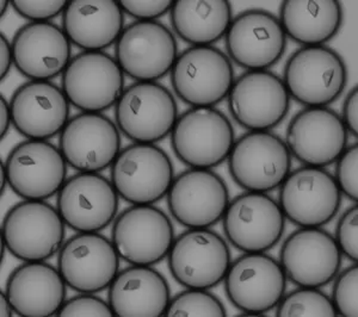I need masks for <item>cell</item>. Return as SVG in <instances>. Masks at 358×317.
Listing matches in <instances>:
<instances>
[{
    "instance_id": "obj_1",
    "label": "cell",
    "mask_w": 358,
    "mask_h": 317,
    "mask_svg": "<svg viewBox=\"0 0 358 317\" xmlns=\"http://www.w3.org/2000/svg\"><path fill=\"white\" fill-rule=\"evenodd\" d=\"M65 222L57 207L45 200L13 205L1 224V244L20 260L45 261L65 244Z\"/></svg>"
},
{
    "instance_id": "obj_2",
    "label": "cell",
    "mask_w": 358,
    "mask_h": 317,
    "mask_svg": "<svg viewBox=\"0 0 358 317\" xmlns=\"http://www.w3.org/2000/svg\"><path fill=\"white\" fill-rule=\"evenodd\" d=\"M236 142L232 123L216 108H190L171 131L176 156L190 168L210 170L227 160Z\"/></svg>"
},
{
    "instance_id": "obj_3",
    "label": "cell",
    "mask_w": 358,
    "mask_h": 317,
    "mask_svg": "<svg viewBox=\"0 0 358 317\" xmlns=\"http://www.w3.org/2000/svg\"><path fill=\"white\" fill-rule=\"evenodd\" d=\"M110 175L118 196L131 205H152L163 200L175 179L171 158L155 143L133 142L122 148Z\"/></svg>"
},
{
    "instance_id": "obj_4",
    "label": "cell",
    "mask_w": 358,
    "mask_h": 317,
    "mask_svg": "<svg viewBox=\"0 0 358 317\" xmlns=\"http://www.w3.org/2000/svg\"><path fill=\"white\" fill-rule=\"evenodd\" d=\"M345 62L334 49L302 47L285 64V82L290 98L306 108H322L336 102L345 89Z\"/></svg>"
},
{
    "instance_id": "obj_5",
    "label": "cell",
    "mask_w": 358,
    "mask_h": 317,
    "mask_svg": "<svg viewBox=\"0 0 358 317\" xmlns=\"http://www.w3.org/2000/svg\"><path fill=\"white\" fill-rule=\"evenodd\" d=\"M170 74L176 94L192 108H215L236 80L232 61L213 45L185 49Z\"/></svg>"
},
{
    "instance_id": "obj_6",
    "label": "cell",
    "mask_w": 358,
    "mask_h": 317,
    "mask_svg": "<svg viewBox=\"0 0 358 317\" xmlns=\"http://www.w3.org/2000/svg\"><path fill=\"white\" fill-rule=\"evenodd\" d=\"M173 94L157 82L128 86L115 105L120 131L135 143H157L171 135L178 119Z\"/></svg>"
},
{
    "instance_id": "obj_7",
    "label": "cell",
    "mask_w": 358,
    "mask_h": 317,
    "mask_svg": "<svg viewBox=\"0 0 358 317\" xmlns=\"http://www.w3.org/2000/svg\"><path fill=\"white\" fill-rule=\"evenodd\" d=\"M227 160L233 180L246 191H273L292 172L288 147L270 131H248L241 136Z\"/></svg>"
},
{
    "instance_id": "obj_8",
    "label": "cell",
    "mask_w": 358,
    "mask_h": 317,
    "mask_svg": "<svg viewBox=\"0 0 358 317\" xmlns=\"http://www.w3.org/2000/svg\"><path fill=\"white\" fill-rule=\"evenodd\" d=\"M167 259L172 277L187 289H212L232 264L227 242L209 228L187 229L175 237Z\"/></svg>"
},
{
    "instance_id": "obj_9",
    "label": "cell",
    "mask_w": 358,
    "mask_h": 317,
    "mask_svg": "<svg viewBox=\"0 0 358 317\" xmlns=\"http://www.w3.org/2000/svg\"><path fill=\"white\" fill-rule=\"evenodd\" d=\"M69 104L83 112L103 114L116 105L124 91V73L104 52H82L72 57L62 78Z\"/></svg>"
},
{
    "instance_id": "obj_10",
    "label": "cell",
    "mask_w": 358,
    "mask_h": 317,
    "mask_svg": "<svg viewBox=\"0 0 358 317\" xmlns=\"http://www.w3.org/2000/svg\"><path fill=\"white\" fill-rule=\"evenodd\" d=\"M115 54L123 73L136 82H157L171 73L179 55L175 35L158 21H135L124 27Z\"/></svg>"
},
{
    "instance_id": "obj_11",
    "label": "cell",
    "mask_w": 358,
    "mask_h": 317,
    "mask_svg": "<svg viewBox=\"0 0 358 317\" xmlns=\"http://www.w3.org/2000/svg\"><path fill=\"white\" fill-rule=\"evenodd\" d=\"M111 241L128 264L153 266L164 260L175 241L169 216L152 205H131L115 219Z\"/></svg>"
},
{
    "instance_id": "obj_12",
    "label": "cell",
    "mask_w": 358,
    "mask_h": 317,
    "mask_svg": "<svg viewBox=\"0 0 358 317\" xmlns=\"http://www.w3.org/2000/svg\"><path fill=\"white\" fill-rule=\"evenodd\" d=\"M342 192L334 175L322 167L303 166L290 172L280 186L285 220L300 228H322L339 212Z\"/></svg>"
},
{
    "instance_id": "obj_13",
    "label": "cell",
    "mask_w": 358,
    "mask_h": 317,
    "mask_svg": "<svg viewBox=\"0 0 358 317\" xmlns=\"http://www.w3.org/2000/svg\"><path fill=\"white\" fill-rule=\"evenodd\" d=\"M8 185L25 200H47L67 180V163L59 147L48 141L27 140L17 145L3 163Z\"/></svg>"
},
{
    "instance_id": "obj_14",
    "label": "cell",
    "mask_w": 358,
    "mask_h": 317,
    "mask_svg": "<svg viewBox=\"0 0 358 317\" xmlns=\"http://www.w3.org/2000/svg\"><path fill=\"white\" fill-rule=\"evenodd\" d=\"M228 300L245 315L275 309L285 295L287 277L280 261L265 253H245L224 277Z\"/></svg>"
},
{
    "instance_id": "obj_15",
    "label": "cell",
    "mask_w": 358,
    "mask_h": 317,
    "mask_svg": "<svg viewBox=\"0 0 358 317\" xmlns=\"http://www.w3.org/2000/svg\"><path fill=\"white\" fill-rule=\"evenodd\" d=\"M221 221L227 240L244 253L268 252L280 242L285 229L280 204L263 192L236 196Z\"/></svg>"
},
{
    "instance_id": "obj_16",
    "label": "cell",
    "mask_w": 358,
    "mask_h": 317,
    "mask_svg": "<svg viewBox=\"0 0 358 317\" xmlns=\"http://www.w3.org/2000/svg\"><path fill=\"white\" fill-rule=\"evenodd\" d=\"M228 109L236 122L250 131H268L289 111L290 96L283 79L268 71H246L233 82Z\"/></svg>"
},
{
    "instance_id": "obj_17",
    "label": "cell",
    "mask_w": 358,
    "mask_h": 317,
    "mask_svg": "<svg viewBox=\"0 0 358 317\" xmlns=\"http://www.w3.org/2000/svg\"><path fill=\"white\" fill-rule=\"evenodd\" d=\"M57 269L71 289L96 293L108 289L120 272L113 241L99 233H77L57 253Z\"/></svg>"
},
{
    "instance_id": "obj_18",
    "label": "cell",
    "mask_w": 358,
    "mask_h": 317,
    "mask_svg": "<svg viewBox=\"0 0 358 317\" xmlns=\"http://www.w3.org/2000/svg\"><path fill=\"white\" fill-rule=\"evenodd\" d=\"M342 258L330 233L322 228H300L282 244L280 264L287 279L296 286L320 289L334 281Z\"/></svg>"
},
{
    "instance_id": "obj_19",
    "label": "cell",
    "mask_w": 358,
    "mask_h": 317,
    "mask_svg": "<svg viewBox=\"0 0 358 317\" xmlns=\"http://www.w3.org/2000/svg\"><path fill=\"white\" fill-rule=\"evenodd\" d=\"M57 196V210L74 232L99 233L117 217L120 196L101 173L78 172Z\"/></svg>"
},
{
    "instance_id": "obj_20",
    "label": "cell",
    "mask_w": 358,
    "mask_h": 317,
    "mask_svg": "<svg viewBox=\"0 0 358 317\" xmlns=\"http://www.w3.org/2000/svg\"><path fill=\"white\" fill-rule=\"evenodd\" d=\"M59 148L78 172L99 173L111 167L121 152V131L106 115L82 112L69 118L60 133Z\"/></svg>"
},
{
    "instance_id": "obj_21",
    "label": "cell",
    "mask_w": 358,
    "mask_h": 317,
    "mask_svg": "<svg viewBox=\"0 0 358 317\" xmlns=\"http://www.w3.org/2000/svg\"><path fill=\"white\" fill-rule=\"evenodd\" d=\"M224 37L229 60L246 71H268L281 60L287 47L278 17L264 10L239 13Z\"/></svg>"
},
{
    "instance_id": "obj_22",
    "label": "cell",
    "mask_w": 358,
    "mask_h": 317,
    "mask_svg": "<svg viewBox=\"0 0 358 317\" xmlns=\"http://www.w3.org/2000/svg\"><path fill=\"white\" fill-rule=\"evenodd\" d=\"M229 202L227 185L212 170L190 168L175 177L167 192L172 217L187 229H206L220 222Z\"/></svg>"
},
{
    "instance_id": "obj_23",
    "label": "cell",
    "mask_w": 358,
    "mask_h": 317,
    "mask_svg": "<svg viewBox=\"0 0 358 317\" xmlns=\"http://www.w3.org/2000/svg\"><path fill=\"white\" fill-rule=\"evenodd\" d=\"M348 136L341 116L327 106L305 108L290 121L285 145L292 158L303 166H330L348 147Z\"/></svg>"
},
{
    "instance_id": "obj_24",
    "label": "cell",
    "mask_w": 358,
    "mask_h": 317,
    "mask_svg": "<svg viewBox=\"0 0 358 317\" xmlns=\"http://www.w3.org/2000/svg\"><path fill=\"white\" fill-rule=\"evenodd\" d=\"M11 45L13 65L30 80L50 82L64 73L72 60V43L52 22H29L15 34Z\"/></svg>"
},
{
    "instance_id": "obj_25",
    "label": "cell",
    "mask_w": 358,
    "mask_h": 317,
    "mask_svg": "<svg viewBox=\"0 0 358 317\" xmlns=\"http://www.w3.org/2000/svg\"><path fill=\"white\" fill-rule=\"evenodd\" d=\"M13 124L28 140L48 141L60 135L69 121V102L62 87L30 80L10 101Z\"/></svg>"
},
{
    "instance_id": "obj_26",
    "label": "cell",
    "mask_w": 358,
    "mask_h": 317,
    "mask_svg": "<svg viewBox=\"0 0 358 317\" xmlns=\"http://www.w3.org/2000/svg\"><path fill=\"white\" fill-rule=\"evenodd\" d=\"M67 284L57 267L29 261L13 270L4 293L13 311L23 317L55 316L66 302Z\"/></svg>"
},
{
    "instance_id": "obj_27",
    "label": "cell",
    "mask_w": 358,
    "mask_h": 317,
    "mask_svg": "<svg viewBox=\"0 0 358 317\" xmlns=\"http://www.w3.org/2000/svg\"><path fill=\"white\" fill-rule=\"evenodd\" d=\"M115 316H165L171 291L165 277L152 266L131 265L115 277L108 288Z\"/></svg>"
},
{
    "instance_id": "obj_28",
    "label": "cell",
    "mask_w": 358,
    "mask_h": 317,
    "mask_svg": "<svg viewBox=\"0 0 358 317\" xmlns=\"http://www.w3.org/2000/svg\"><path fill=\"white\" fill-rule=\"evenodd\" d=\"M124 29V13L115 0H71L62 13V30L84 52L116 45Z\"/></svg>"
},
{
    "instance_id": "obj_29",
    "label": "cell",
    "mask_w": 358,
    "mask_h": 317,
    "mask_svg": "<svg viewBox=\"0 0 358 317\" xmlns=\"http://www.w3.org/2000/svg\"><path fill=\"white\" fill-rule=\"evenodd\" d=\"M278 20L285 35L297 43L324 45L342 27V5L337 0H285Z\"/></svg>"
},
{
    "instance_id": "obj_30",
    "label": "cell",
    "mask_w": 358,
    "mask_h": 317,
    "mask_svg": "<svg viewBox=\"0 0 358 317\" xmlns=\"http://www.w3.org/2000/svg\"><path fill=\"white\" fill-rule=\"evenodd\" d=\"M172 28L192 47H204L221 40L232 22L227 0H176L172 5Z\"/></svg>"
},
{
    "instance_id": "obj_31",
    "label": "cell",
    "mask_w": 358,
    "mask_h": 317,
    "mask_svg": "<svg viewBox=\"0 0 358 317\" xmlns=\"http://www.w3.org/2000/svg\"><path fill=\"white\" fill-rule=\"evenodd\" d=\"M278 317L337 316L330 297L317 288H300L285 295L276 307Z\"/></svg>"
},
{
    "instance_id": "obj_32",
    "label": "cell",
    "mask_w": 358,
    "mask_h": 317,
    "mask_svg": "<svg viewBox=\"0 0 358 317\" xmlns=\"http://www.w3.org/2000/svg\"><path fill=\"white\" fill-rule=\"evenodd\" d=\"M227 315L222 302L204 289H187L171 298L165 316L224 317Z\"/></svg>"
},
{
    "instance_id": "obj_33",
    "label": "cell",
    "mask_w": 358,
    "mask_h": 317,
    "mask_svg": "<svg viewBox=\"0 0 358 317\" xmlns=\"http://www.w3.org/2000/svg\"><path fill=\"white\" fill-rule=\"evenodd\" d=\"M332 303L337 315L344 317H358V266L339 271L334 279Z\"/></svg>"
},
{
    "instance_id": "obj_34",
    "label": "cell",
    "mask_w": 358,
    "mask_h": 317,
    "mask_svg": "<svg viewBox=\"0 0 358 317\" xmlns=\"http://www.w3.org/2000/svg\"><path fill=\"white\" fill-rule=\"evenodd\" d=\"M336 183L342 193L350 200H358V147L348 146L336 161Z\"/></svg>"
},
{
    "instance_id": "obj_35",
    "label": "cell",
    "mask_w": 358,
    "mask_h": 317,
    "mask_svg": "<svg viewBox=\"0 0 358 317\" xmlns=\"http://www.w3.org/2000/svg\"><path fill=\"white\" fill-rule=\"evenodd\" d=\"M62 317L115 316L109 302H106L94 293H80L71 300H66L62 309L57 314Z\"/></svg>"
},
{
    "instance_id": "obj_36",
    "label": "cell",
    "mask_w": 358,
    "mask_h": 317,
    "mask_svg": "<svg viewBox=\"0 0 358 317\" xmlns=\"http://www.w3.org/2000/svg\"><path fill=\"white\" fill-rule=\"evenodd\" d=\"M334 240L343 256L357 264L358 261V207H351L338 221Z\"/></svg>"
},
{
    "instance_id": "obj_37",
    "label": "cell",
    "mask_w": 358,
    "mask_h": 317,
    "mask_svg": "<svg viewBox=\"0 0 358 317\" xmlns=\"http://www.w3.org/2000/svg\"><path fill=\"white\" fill-rule=\"evenodd\" d=\"M67 3L65 0H13L11 5L20 16L34 23H41L62 15Z\"/></svg>"
},
{
    "instance_id": "obj_38",
    "label": "cell",
    "mask_w": 358,
    "mask_h": 317,
    "mask_svg": "<svg viewBox=\"0 0 358 317\" xmlns=\"http://www.w3.org/2000/svg\"><path fill=\"white\" fill-rule=\"evenodd\" d=\"M123 13L134 17L136 21H155L171 11V0H122Z\"/></svg>"
},
{
    "instance_id": "obj_39",
    "label": "cell",
    "mask_w": 358,
    "mask_h": 317,
    "mask_svg": "<svg viewBox=\"0 0 358 317\" xmlns=\"http://www.w3.org/2000/svg\"><path fill=\"white\" fill-rule=\"evenodd\" d=\"M343 123L345 126L348 133L357 136L358 134V89L357 86L346 96L343 103L342 111Z\"/></svg>"
},
{
    "instance_id": "obj_40",
    "label": "cell",
    "mask_w": 358,
    "mask_h": 317,
    "mask_svg": "<svg viewBox=\"0 0 358 317\" xmlns=\"http://www.w3.org/2000/svg\"><path fill=\"white\" fill-rule=\"evenodd\" d=\"M0 52H1L0 72H1V80H4L11 69V66L13 65V45L10 43L4 34H1L0 36Z\"/></svg>"
},
{
    "instance_id": "obj_41",
    "label": "cell",
    "mask_w": 358,
    "mask_h": 317,
    "mask_svg": "<svg viewBox=\"0 0 358 317\" xmlns=\"http://www.w3.org/2000/svg\"><path fill=\"white\" fill-rule=\"evenodd\" d=\"M0 119H1L0 133H1V138H4L5 135L8 134L11 123H13L10 102H8L4 97H1V99H0Z\"/></svg>"
},
{
    "instance_id": "obj_42",
    "label": "cell",
    "mask_w": 358,
    "mask_h": 317,
    "mask_svg": "<svg viewBox=\"0 0 358 317\" xmlns=\"http://www.w3.org/2000/svg\"><path fill=\"white\" fill-rule=\"evenodd\" d=\"M13 313L15 311H13V304H11V302L8 301L6 293H1V295H0V316H13Z\"/></svg>"
},
{
    "instance_id": "obj_43",
    "label": "cell",
    "mask_w": 358,
    "mask_h": 317,
    "mask_svg": "<svg viewBox=\"0 0 358 317\" xmlns=\"http://www.w3.org/2000/svg\"><path fill=\"white\" fill-rule=\"evenodd\" d=\"M6 185H8V177H6L4 166L1 165V192H4Z\"/></svg>"
},
{
    "instance_id": "obj_44",
    "label": "cell",
    "mask_w": 358,
    "mask_h": 317,
    "mask_svg": "<svg viewBox=\"0 0 358 317\" xmlns=\"http://www.w3.org/2000/svg\"><path fill=\"white\" fill-rule=\"evenodd\" d=\"M8 4H11V3L8 1V0H3V1L0 3V5H1V13H0V15H1V16H4L5 10L8 8Z\"/></svg>"
}]
</instances>
